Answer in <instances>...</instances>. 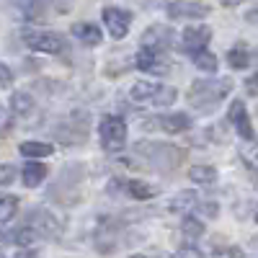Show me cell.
<instances>
[{
    "instance_id": "6da1fadb",
    "label": "cell",
    "mask_w": 258,
    "mask_h": 258,
    "mask_svg": "<svg viewBox=\"0 0 258 258\" xmlns=\"http://www.w3.org/2000/svg\"><path fill=\"white\" fill-rule=\"evenodd\" d=\"M232 88H235V83L230 78H202L188 85L186 101L191 109H197L202 114H212L232 93Z\"/></svg>"
},
{
    "instance_id": "7a4b0ae2",
    "label": "cell",
    "mask_w": 258,
    "mask_h": 258,
    "mask_svg": "<svg viewBox=\"0 0 258 258\" xmlns=\"http://www.w3.org/2000/svg\"><path fill=\"white\" fill-rule=\"evenodd\" d=\"M129 98L137 106H147V109H165V106L176 103L178 91L173 85H163V83H153V80H140L132 85Z\"/></svg>"
},
{
    "instance_id": "3957f363",
    "label": "cell",
    "mask_w": 258,
    "mask_h": 258,
    "mask_svg": "<svg viewBox=\"0 0 258 258\" xmlns=\"http://www.w3.org/2000/svg\"><path fill=\"white\" fill-rule=\"evenodd\" d=\"M137 153L150 163V168L160 170V173H173L183 163V150L170 142H140Z\"/></svg>"
},
{
    "instance_id": "277c9868",
    "label": "cell",
    "mask_w": 258,
    "mask_h": 258,
    "mask_svg": "<svg viewBox=\"0 0 258 258\" xmlns=\"http://www.w3.org/2000/svg\"><path fill=\"white\" fill-rule=\"evenodd\" d=\"M80 183H83V165L80 163H68L59 176L54 181V186L49 188V197L59 199L62 204H73L80 194Z\"/></svg>"
},
{
    "instance_id": "5b68a950",
    "label": "cell",
    "mask_w": 258,
    "mask_h": 258,
    "mask_svg": "<svg viewBox=\"0 0 258 258\" xmlns=\"http://www.w3.org/2000/svg\"><path fill=\"white\" fill-rule=\"evenodd\" d=\"M126 137H129V129H126V121L121 116H114V114L101 116L98 140H101V147L106 153H121L126 147Z\"/></svg>"
},
{
    "instance_id": "8992f818",
    "label": "cell",
    "mask_w": 258,
    "mask_h": 258,
    "mask_svg": "<svg viewBox=\"0 0 258 258\" xmlns=\"http://www.w3.org/2000/svg\"><path fill=\"white\" fill-rule=\"evenodd\" d=\"M88 129H91V119L85 111H73L70 116H64L57 126H54V137L62 145H83L88 140Z\"/></svg>"
},
{
    "instance_id": "52a82bcc",
    "label": "cell",
    "mask_w": 258,
    "mask_h": 258,
    "mask_svg": "<svg viewBox=\"0 0 258 258\" xmlns=\"http://www.w3.org/2000/svg\"><path fill=\"white\" fill-rule=\"evenodd\" d=\"M24 44L41 54H64L68 57V39L57 31L47 29H29L24 31Z\"/></svg>"
},
{
    "instance_id": "ba28073f",
    "label": "cell",
    "mask_w": 258,
    "mask_h": 258,
    "mask_svg": "<svg viewBox=\"0 0 258 258\" xmlns=\"http://www.w3.org/2000/svg\"><path fill=\"white\" fill-rule=\"evenodd\" d=\"M209 41H212V29L207 24H194L178 34V49L186 52L188 57H194V54L207 52Z\"/></svg>"
},
{
    "instance_id": "9c48e42d",
    "label": "cell",
    "mask_w": 258,
    "mask_h": 258,
    "mask_svg": "<svg viewBox=\"0 0 258 258\" xmlns=\"http://www.w3.org/2000/svg\"><path fill=\"white\" fill-rule=\"evenodd\" d=\"M173 44H176V34L165 24H153L142 31V44H140L142 49H150L155 54H165Z\"/></svg>"
},
{
    "instance_id": "30bf717a",
    "label": "cell",
    "mask_w": 258,
    "mask_h": 258,
    "mask_svg": "<svg viewBox=\"0 0 258 258\" xmlns=\"http://www.w3.org/2000/svg\"><path fill=\"white\" fill-rule=\"evenodd\" d=\"M26 225L34 227V230L41 235V238H47V240H54V238H59V235H62V225H59V220L54 217L49 209H44V207H34V209H29V214H26Z\"/></svg>"
},
{
    "instance_id": "8fae6325",
    "label": "cell",
    "mask_w": 258,
    "mask_h": 258,
    "mask_svg": "<svg viewBox=\"0 0 258 258\" xmlns=\"http://www.w3.org/2000/svg\"><path fill=\"white\" fill-rule=\"evenodd\" d=\"M101 18H103L106 31L111 34V39H124L129 29H132V11H126L121 6H103Z\"/></svg>"
},
{
    "instance_id": "7c38bea8",
    "label": "cell",
    "mask_w": 258,
    "mask_h": 258,
    "mask_svg": "<svg viewBox=\"0 0 258 258\" xmlns=\"http://www.w3.org/2000/svg\"><path fill=\"white\" fill-rule=\"evenodd\" d=\"M227 121L230 126L238 132V137L253 142L255 140V132H253V124H250V116H248V109H245V101H232L230 109H227Z\"/></svg>"
},
{
    "instance_id": "4fadbf2b",
    "label": "cell",
    "mask_w": 258,
    "mask_h": 258,
    "mask_svg": "<svg viewBox=\"0 0 258 258\" xmlns=\"http://www.w3.org/2000/svg\"><path fill=\"white\" fill-rule=\"evenodd\" d=\"M165 11H168L170 18H176V21H183V18L199 21V18L209 16L212 6L209 3H194V0H181V3H168Z\"/></svg>"
},
{
    "instance_id": "5bb4252c",
    "label": "cell",
    "mask_w": 258,
    "mask_h": 258,
    "mask_svg": "<svg viewBox=\"0 0 258 258\" xmlns=\"http://www.w3.org/2000/svg\"><path fill=\"white\" fill-rule=\"evenodd\" d=\"M135 64H137L142 73H147V75H160V78H163V75L170 73V64H168L165 54H155V52L142 49V47H140V52H137Z\"/></svg>"
},
{
    "instance_id": "9a60e30c",
    "label": "cell",
    "mask_w": 258,
    "mask_h": 258,
    "mask_svg": "<svg viewBox=\"0 0 258 258\" xmlns=\"http://www.w3.org/2000/svg\"><path fill=\"white\" fill-rule=\"evenodd\" d=\"M116 232H119V225H114L109 217H103L98 222V235H96V250L103 253V255H109L116 250L119 245V238H116Z\"/></svg>"
},
{
    "instance_id": "2e32d148",
    "label": "cell",
    "mask_w": 258,
    "mask_h": 258,
    "mask_svg": "<svg viewBox=\"0 0 258 258\" xmlns=\"http://www.w3.org/2000/svg\"><path fill=\"white\" fill-rule=\"evenodd\" d=\"M155 121H158L155 129H160V132H165V135H181V132H186V129H191V119H188V114H183V111L163 114V116H158Z\"/></svg>"
},
{
    "instance_id": "e0dca14e",
    "label": "cell",
    "mask_w": 258,
    "mask_h": 258,
    "mask_svg": "<svg viewBox=\"0 0 258 258\" xmlns=\"http://www.w3.org/2000/svg\"><path fill=\"white\" fill-rule=\"evenodd\" d=\"M70 34L80 41V44H85V47H98V44H101V39H103L101 26L91 24V21H80V24H73Z\"/></svg>"
},
{
    "instance_id": "ac0fdd59",
    "label": "cell",
    "mask_w": 258,
    "mask_h": 258,
    "mask_svg": "<svg viewBox=\"0 0 258 258\" xmlns=\"http://www.w3.org/2000/svg\"><path fill=\"white\" fill-rule=\"evenodd\" d=\"M39 240H41V235L34 227H29V225H21L11 235H6V245L13 243V248H24V250H31Z\"/></svg>"
},
{
    "instance_id": "d6986e66",
    "label": "cell",
    "mask_w": 258,
    "mask_h": 258,
    "mask_svg": "<svg viewBox=\"0 0 258 258\" xmlns=\"http://www.w3.org/2000/svg\"><path fill=\"white\" fill-rule=\"evenodd\" d=\"M199 197L194 191H178L173 199L168 202V209L170 212H176V214H183V217H188V214L194 212V209H199Z\"/></svg>"
},
{
    "instance_id": "ffe728a7",
    "label": "cell",
    "mask_w": 258,
    "mask_h": 258,
    "mask_svg": "<svg viewBox=\"0 0 258 258\" xmlns=\"http://www.w3.org/2000/svg\"><path fill=\"white\" fill-rule=\"evenodd\" d=\"M124 194L135 202H147V199H155L160 188L147 181H124Z\"/></svg>"
},
{
    "instance_id": "44dd1931",
    "label": "cell",
    "mask_w": 258,
    "mask_h": 258,
    "mask_svg": "<svg viewBox=\"0 0 258 258\" xmlns=\"http://www.w3.org/2000/svg\"><path fill=\"white\" fill-rule=\"evenodd\" d=\"M18 153L26 160H41V158H49L54 153V145L41 142V140H26V142L18 145Z\"/></svg>"
},
{
    "instance_id": "7402d4cb",
    "label": "cell",
    "mask_w": 258,
    "mask_h": 258,
    "mask_svg": "<svg viewBox=\"0 0 258 258\" xmlns=\"http://www.w3.org/2000/svg\"><path fill=\"white\" fill-rule=\"evenodd\" d=\"M188 178L191 183H197V186H214L217 183V168L209 165V163H199V165H191L188 168Z\"/></svg>"
},
{
    "instance_id": "603a6c76",
    "label": "cell",
    "mask_w": 258,
    "mask_h": 258,
    "mask_svg": "<svg viewBox=\"0 0 258 258\" xmlns=\"http://www.w3.org/2000/svg\"><path fill=\"white\" fill-rule=\"evenodd\" d=\"M44 178H47V165L41 160H29L24 165V170H21V181H24L29 188H36Z\"/></svg>"
},
{
    "instance_id": "cb8c5ba5",
    "label": "cell",
    "mask_w": 258,
    "mask_h": 258,
    "mask_svg": "<svg viewBox=\"0 0 258 258\" xmlns=\"http://www.w3.org/2000/svg\"><path fill=\"white\" fill-rule=\"evenodd\" d=\"M34 106H36V101L31 98V93L18 91V93H13L11 101H8V111H11L13 116H29V114L34 111Z\"/></svg>"
},
{
    "instance_id": "d4e9b609",
    "label": "cell",
    "mask_w": 258,
    "mask_h": 258,
    "mask_svg": "<svg viewBox=\"0 0 258 258\" xmlns=\"http://www.w3.org/2000/svg\"><path fill=\"white\" fill-rule=\"evenodd\" d=\"M52 6L49 3H18L16 11L24 16V21H29V24H41V21H47V11Z\"/></svg>"
},
{
    "instance_id": "484cf974",
    "label": "cell",
    "mask_w": 258,
    "mask_h": 258,
    "mask_svg": "<svg viewBox=\"0 0 258 258\" xmlns=\"http://www.w3.org/2000/svg\"><path fill=\"white\" fill-rule=\"evenodd\" d=\"M227 62H230V68H232V70H245L248 64L253 62V57H250L248 47L240 41V44H235V47L227 52Z\"/></svg>"
},
{
    "instance_id": "4316f807",
    "label": "cell",
    "mask_w": 258,
    "mask_h": 258,
    "mask_svg": "<svg viewBox=\"0 0 258 258\" xmlns=\"http://www.w3.org/2000/svg\"><path fill=\"white\" fill-rule=\"evenodd\" d=\"M18 204H21L18 197H13V194H3V197H0V222L8 225L13 220V214L18 212Z\"/></svg>"
},
{
    "instance_id": "83f0119b",
    "label": "cell",
    "mask_w": 258,
    "mask_h": 258,
    "mask_svg": "<svg viewBox=\"0 0 258 258\" xmlns=\"http://www.w3.org/2000/svg\"><path fill=\"white\" fill-rule=\"evenodd\" d=\"M204 227H207V225H204L199 217H194V214H188V217L181 220V232L186 235V238H191V240L202 238V235H204Z\"/></svg>"
},
{
    "instance_id": "f1b7e54d",
    "label": "cell",
    "mask_w": 258,
    "mask_h": 258,
    "mask_svg": "<svg viewBox=\"0 0 258 258\" xmlns=\"http://www.w3.org/2000/svg\"><path fill=\"white\" fill-rule=\"evenodd\" d=\"M191 62L197 64V68H199L202 73H209V75H212V73H217V68H220L217 57H214L209 49H207V52H202V54H194V57H191Z\"/></svg>"
},
{
    "instance_id": "f546056e",
    "label": "cell",
    "mask_w": 258,
    "mask_h": 258,
    "mask_svg": "<svg viewBox=\"0 0 258 258\" xmlns=\"http://www.w3.org/2000/svg\"><path fill=\"white\" fill-rule=\"evenodd\" d=\"M212 258H245V253L238 245H220V248H214Z\"/></svg>"
},
{
    "instance_id": "4dcf8cb0",
    "label": "cell",
    "mask_w": 258,
    "mask_h": 258,
    "mask_svg": "<svg viewBox=\"0 0 258 258\" xmlns=\"http://www.w3.org/2000/svg\"><path fill=\"white\" fill-rule=\"evenodd\" d=\"M240 158H243V163H245L250 170H258V145H248V147H243Z\"/></svg>"
},
{
    "instance_id": "1f68e13d",
    "label": "cell",
    "mask_w": 258,
    "mask_h": 258,
    "mask_svg": "<svg viewBox=\"0 0 258 258\" xmlns=\"http://www.w3.org/2000/svg\"><path fill=\"white\" fill-rule=\"evenodd\" d=\"M176 258H204V253H202L197 245H183V248L176 253Z\"/></svg>"
},
{
    "instance_id": "d6a6232c",
    "label": "cell",
    "mask_w": 258,
    "mask_h": 258,
    "mask_svg": "<svg viewBox=\"0 0 258 258\" xmlns=\"http://www.w3.org/2000/svg\"><path fill=\"white\" fill-rule=\"evenodd\" d=\"M245 93L248 96H253V98H258V73H253L250 78H245Z\"/></svg>"
},
{
    "instance_id": "836d02e7",
    "label": "cell",
    "mask_w": 258,
    "mask_h": 258,
    "mask_svg": "<svg viewBox=\"0 0 258 258\" xmlns=\"http://www.w3.org/2000/svg\"><path fill=\"white\" fill-rule=\"evenodd\" d=\"M13 173H16L13 165H8V163L0 165V186H8V183L13 181Z\"/></svg>"
},
{
    "instance_id": "e575fe53",
    "label": "cell",
    "mask_w": 258,
    "mask_h": 258,
    "mask_svg": "<svg viewBox=\"0 0 258 258\" xmlns=\"http://www.w3.org/2000/svg\"><path fill=\"white\" fill-rule=\"evenodd\" d=\"M0 73H3V80H0V85H3V88H8V85L13 83V73H11V68H8V64H3V68H0Z\"/></svg>"
},
{
    "instance_id": "d590c367",
    "label": "cell",
    "mask_w": 258,
    "mask_h": 258,
    "mask_svg": "<svg viewBox=\"0 0 258 258\" xmlns=\"http://www.w3.org/2000/svg\"><path fill=\"white\" fill-rule=\"evenodd\" d=\"M199 212H204L207 217H214V214H217V204H214V202H204V204H199Z\"/></svg>"
},
{
    "instance_id": "8d00e7d4",
    "label": "cell",
    "mask_w": 258,
    "mask_h": 258,
    "mask_svg": "<svg viewBox=\"0 0 258 258\" xmlns=\"http://www.w3.org/2000/svg\"><path fill=\"white\" fill-rule=\"evenodd\" d=\"M245 21H248V24H253V26H258V6H253V8L245 11Z\"/></svg>"
},
{
    "instance_id": "74e56055",
    "label": "cell",
    "mask_w": 258,
    "mask_h": 258,
    "mask_svg": "<svg viewBox=\"0 0 258 258\" xmlns=\"http://www.w3.org/2000/svg\"><path fill=\"white\" fill-rule=\"evenodd\" d=\"M129 258H150V255H129Z\"/></svg>"
},
{
    "instance_id": "f35d334b",
    "label": "cell",
    "mask_w": 258,
    "mask_h": 258,
    "mask_svg": "<svg viewBox=\"0 0 258 258\" xmlns=\"http://www.w3.org/2000/svg\"><path fill=\"white\" fill-rule=\"evenodd\" d=\"M255 220H258V212H255Z\"/></svg>"
}]
</instances>
